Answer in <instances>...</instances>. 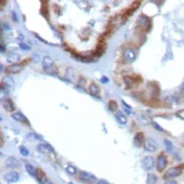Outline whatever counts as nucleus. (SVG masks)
Here are the masks:
<instances>
[{
  "label": "nucleus",
  "mask_w": 184,
  "mask_h": 184,
  "mask_svg": "<svg viewBox=\"0 0 184 184\" xmlns=\"http://www.w3.org/2000/svg\"><path fill=\"white\" fill-rule=\"evenodd\" d=\"M24 65L23 63H16V64H11L5 67V73L7 74H18L22 71Z\"/></svg>",
  "instance_id": "obj_5"
},
{
  "label": "nucleus",
  "mask_w": 184,
  "mask_h": 184,
  "mask_svg": "<svg viewBox=\"0 0 184 184\" xmlns=\"http://www.w3.org/2000/svg\"><path fill=\"white\" fill-rule=\"evenodd\" d=\"M164 145H165V147H166V151H168V153H171V151H173V149H174V145H173V143H171L169 140H167V139H165L164 140Z\"/></svg>",
  "instance_id": "obj_24"
},
{
  "label": "nucleus",
  "mask_w": 184,
  "mask_h": 184,
  "mask_svg": "<svg viewBox=\"0 0 184 184\" xmlns=\"http://www.w3.org/2000/svg\"><path fill=\"white\" fill-rule=\"evenodd\" d=\"M5 166L7 168H19L21 166L20 161L15 157H9L5 160Z\"/></svg>",
  "instance_id": "obj_6"
},
{
  "label": "nucleus",
  "mask_w": 184,
  "mask_h": 184,
  "mask_svg": "<svg viewBox=\"0 0 184 184\" xmlns=\"http://www.w3.org/2000/svg\"><path fill=\"white\" fill-rule=\"evenodd\" d=\"M107 105H109V109H111V111H113V112L117 111L118 105H117V103H116V101H114V100H111V101H109Z\"/></svg>",
  "instance_id": "obj_25"
},
{
  "label": "nucleus",
  "mask_w": 184,
  "mask_h": 184,
  "mask_svg": "<svg viewBox=\"0 0 184 184\" xmlns=\"http://www.w3.org/2000/svg\"><path fill=\"white\" fill-rule=\"evenodd\" d=\"M2 105L7 112H14V109H15V105L11 99H4L2 101Z\"/></svg>",
  "instance_id": "obj_14"
},
{
  "label": "nucleus",
  "mask_w": 184,
  "mask_h": 184,
  "mask_svg": "<svg viewBox=\"0 0 184 184\" xmlns=\"http://www.w3.org/2000/svg\"><path fill=\"white\" fill-rule=\"evenodd\" d=\"M182 174V167L181 166H174L171 167L166 171V173L164 174V178L165 179H173V178H177L179 177Z\"/></svg>",
  "instance_id": "obj_2"
},
{
  "label": "nucleus",
  "mask_w": 184,
  "mask_h": 184,
  "mask_svg": "<svg viewBox=\"0 0 184 184\" xmlns=\"http://www.w3.org/2000/svg\"><path fill=\"white\" fill-rule=\"evenodd\" d=\"M4 180L9 183H15L19 180V174L17 171H9L3 176Z\"/></svg>",
  "instance_id": "obj_9"
},
{
  "label": "nucleus",
  "mask_w": 184,
  "mask_h": 184,
  "mask_svg": "<svg viewBox=\"0 0 184 184\" xmlns=\"http://www.w3.org/2000/svg\"><path fill=\"white\" fill-rule=\"evenodd\" d=\"M177 117H179L180 119H183L184 120V109H181V111H178L177 114H176Z\"/></svg>",
  "instance_id": "obj_27"
},
{
  "label": "nucleus",
  "mask_w": 184,
  "mask_h": 184,
  "mask_svg": "<svg viewBox=\"0 0 184 184\" xmlns=\"http://www.w3.org/2000/svg\"><path fill=\"white\" fill-rule=\"evenodd\" d=\"M97 184H109V183H107V181H105V180H99V181L97 182Z\"/></svg>",
  "instance_id": "obj_32"
},
{
  "label": "nucleus",
  "mask_w": 184,
  "mask_h": 184,
  "mask_svg": "<svg viewBox=\"0 0 184 184\" xmlns=\"http://www.w3.org/2000/svg\"><path fill=\"white\" fill-rule=\"evenodd\" d=\"M13 19L17 21V17H16V14H14V13H13Z\"/></svg>",
  "instance_id": "obj_33"
},
{
  "label": "nucleus",
  "mask_w": 184,
  "mask_h": 184,
  "mask_svg": "<svg viewBox=\"0 0 184 184\" xmlns=\"http://www.w3.org/2000/svg\"><path fill=\"white\" fill-rule=\"evenodd\" d=\"M181 93H184V84L181 86Z\"/></svg>",
  "instance_id": "obj_34"
},
{
  "label": "nucleus",
  "mask_w": 184,
  "mask_h": 184,
  "mask_svg": "<svg viewBox=\"0 0 184 184\" xmlns=\"http://www.w3.org/2000/svg\"><path fill=\"white\" fill-rule=\"evenodd\" d=\"M37 149H38V151H40V153H43V154H47L49 151H52V153H54V149H52L50 145H47V144H39L37 146Z\"/></svg>",
  "instance_id": "obj_18"
},
{
  "label": "nucleus",
  "mask_w": 184,
  "mask_h": 184,
  "mask_svg": "<svg viewBox=\"0 0 184 184\" xmlns=\"http://www.w3.org/2000/svg\"><path fill=\"white\" fill-rule=\"evenodd\" d=\"M123 56H124V59L126 60L127 62H133V61H135L136 57H137V54H136L135 50L131 49V47H127V49L124 50Z\"/></svg>",
  "instance_id": "obj_8"
},
{
  "label": "nucleus",
  "mask_w": 184,
  "mask_h": 184,
  "mask_svg": "<svg viewBox=\"0 0 184 184\" xmlns=\"http://www.w3.org/2000/svg\"><path fill=\"white\" fill-rule=\"evenodd\" d=\"M164 184H177V182L173 179H167V180H165Z\"/></svg>",
  "instance_id": "obj_30"
},
{
  "label": "nucleus",
  "mask_w": 184,
  "mask_h": 184,
  "mask_svg": "<svg viewBox=\"0 0 184 184\" xmlns=\"http://www.w3.org/2000/svg\"><path fill=\"white\" fill-rule=\"evenodd\" d=\"M14 79L11 77L10 75H7L2 78V85L3 86H7V87H11L14 85Z\"/></svg>",
  "instance_id": "obj_16"
},
{
  "label": "nucleus",
  "mask_w": 184,
  "mask_h": 184,
  "mask_svg": "<svg viewBox=\"0 0 184 184\" xmlns=\"http://www.w3.org/2000/svg\"><path fill=\"white\" fill-rule=\"evenodd\" d=\"M144 135L142 133H137L134 138V144L136 147H141L142 145H144Z\"/></svg>",
  "instance_id": "obj_11"
},
{
  "label": "nucleus",
  "mask_w": 184,
  "mask_h": 184,
  "mask_svg": "<svg viewBox=\"0 0 184 184\" xmlns=\"http://www.w3.org/2000/svg\"><path fill=\"white\" fill-rule=\"evenodd\" d=\"M141 164H142V167H143L145 171H151V169H153L154 167H155L156 162H155V159H154L153 157L147 156V157L143 158Z\"/></svg>",
  "instance_id": "obj_4"
},
{
  "label": "nucleus",
  "mask_w": 184,
  "mask_h": 184,
  "mask_svg": "<svg viewBox=\"0 0 184 184\" xmlns=\"http://www.w3.org/2000/svg\"><path fill=\"white\" fill-rule=\"evenodd\" d=\"M158 178L155 174H149L146 178V184H157Z\"/></svg>",
  "instance_id": "obj_21"
},
{
  "label": "nucleus",
  "mask_w": 184,
  "mask_h": 184,
  "mask_svg": "<svg viewBox=\"0 0 184 184\" xmlns=\"http://www.w3.org/2000/svg\"><path fill=\"white\" fill-rule=\"evenodd\" d=\"M25 171L29 173L30 176H32V177H36L37 171H36L35 167H34L32 164H25Z\"/></svg>",
  "instance_id": "obj_22"
},
{
  "label": "nucleus",
  "mask_w": 184,
  "mask_h": 184,
  "mask_svg": "<svg viewBox=\"0 0 184 184\" xmlns=\"http://www.w3.org/2000/svg\"><path fill=\"white\" fill-rule=\"evenodd\" d=\"M65 169H67V173L69 174V175H71V176H75L76 174H77V171H78L77 167H75L74 165H67Z\"/></svg>",
  "instance_id": "obj_23"
},
{
  "label": "nucleus",
  "mask_w": 184,
  "mask_h": 184,
  "mask_svg": "<svg viewBox=\"0 0 184 184\" xmlns=\"http://www.w3.org/2000/svg\"><path fill=\"white\" fill-rule=\"evenodd\" d=\"M167 166V159L163 154H160L156 161V168L158 171H163Z\"/></svg>",
  "instance_id": "obj_3"
},
{
  "label": "nucleus",
  "mask_w": 184,
  "mask_h": 184,
  "mask_svg": "<svg viewBox=\"0 0 184 184\" xmlns=\"http://www.w3.org/2000/svg\"><path fill=\"white\" fill-rule=\"evenodd\" d=\"M20 60V56L18 54H15V53H10L7 55V61L9 63H12V64H16Z\"/></svg>",
  "instance_id": "obj_15"
},
{
  "label": "nucleus",
  "mask_w": 184,
  "mask_h": 184,
  "mask_svg": "<svg viewBox=\"0 0 184 184\" xmlns=\"http://www.w3.org/2000/svg\"><path fill=\"white\" fill-rule=\"evenodd\" d=\"M143 146H144V149L146 151H155L157 149V142L153 138H147Z\"/></svg>",
  "instance_id": "obj_7"
},
{
  "label": "nucleus",
  "mask_w": 184,
  "mask_h": 184,
  "mask_svg": "<svg viewBox=\"0 0 184 184\" xmlns=\"http://www.w3.org/2000/svg\"><path fill=\"white\" fill-rule=\"evenodd\" d=\"M89 93H91V95H93L94 97H99L100 89L96 83H91V85H89Z\"/></svg>",
  "instance_id": "obj_19"
},
{
  "label": "nucleus",
  "mask_w": 184,
  "mask_h": 184,
  "mask_svg": "<svg viewBox=\"0 0 184 184\" xmlns=\"http://www.w3.org/2000/svg\"><path fill=\"white\" fill-rule=\"evenodd\" d=\"M43 184H53V183H52V182L49 180V181H47V182H45V183H43Z\"/></svg>",
  "instance_id": "obj_35"
},
{
  "label": "nucleus",
  "mask_w": 184,
  "mask_h": 184,
  "mask_svg": "<svg viewBox=\"0 0 184 184\" xmlns=\"http://www.w3.org/2000/svg\"><path fill=\"white\" fill-rule=\"evenodd\" d=\"M138 23H139L142 27L149 29V25H151V20H149V18L146 17L145 15H142V16H140L139 19H138Z\"/></svg>",
  "instance_id": "obj_12"
},
{
  "label": "nucleus",
  "mask_w": 184,
  "mask_h": 184,
  "mask_svg": "<svg viewBox=\"0 0 184 184\" xmlns=\"http://www.w3.org/2000/svg\"><path fill=\"white\" fill-rule=\"evenodd\" d=\"M36 178L38 179V181H39L40 184H43L45 183V182L49 181V179H47V175H45V173L42 171V169H37V174H36Z\"/></svg>",
  "instance_id": "obj_13"
},
{
  "label": "nucleus",
  "mask_w": 184,
  "mask_h": 184,
  "mask_svg": "<svg viewBox=\"0 0 184 184\" xmlns=\"http://www.w3.org/2000/svg\"><path fill=\"white\" fill-rule=\"evenodd\" d=\"M42 67L45 71V73L51 74V75H56L58 73V69H56L54 61L50 56H45L42 59Z\"/></svg>",
  "instance_id": "obj_1"
},
{
  "label": "nucleus",
  "mask_w": 184,
  "mask_h": 184,
  "mask_svg": "<svg viewBox=\"0 0 184 184\" xmlns=\"http://www.w3.org/2000/svg\"><path fill=\"white\" fill-rule=\"evenodd\" d=\"M80 180L83 182H85V183H93V182L96 181V178L95 176L91 175V174L86 173V171H81L80 173Z\"/></svg>",
  "instance_id": "obj_10"
},
{
  "label": "nucleus",
  "mask_w": 184,
  "mask_h": 184,
  "mask_svg": "<svg viewBox=\"0 0 184 184\" xmlns=\"http://www.w3.org/2000/svg\"><path fill=\"white\" fill-rule=\"evenodd\" d=\"M19 47H20V49L24 50V51H29V50H30V47H29V45H27V44H25V43H22V42L20 43Z\"/></svg>",
  "instance_id": "obj_28"
},
{
  "label": "nucleus",
  "mask_w": 184,
  "mask_h": 184,
  "mask_svg": "<svg viewBox=\"0 0 184 184\" xmlns=\"http://www.w3.org/2000/svg\"><path fill=\"white\" fill-rule=\"evenodd\" d=\"M101 82H102V83H107V82H109V78H106V77H102Z\"/></svg>",
  "instance_id": "obj_31"
},
{
  "label": "nucleus",
  "mask_w": 184,
  "mask_h": 184,
  "mask_svg": "<svg viewBox=\"0 0 184 184\" xmlns=\"http://www.w3.org/2000/svg\"><path fill=\"white\" fill-rule=\"evenodd\" d=\"M12 118H13L14 120H16V121L24 122V123L29 124V121H27V119L24 117V115H22L21 113H14V114H12Z\"/></svg>",
  "instance_id": "obj_17"
},
{
  "label": "nucleus",
  "mask_w": 184,
  "mask_h": 184,
  "mask_svg": "<svg viewBox=\"0 0 184 184\" xmlns=\"http://www.w3.org/2000/svg\"><path fill=\"white\" fill-rule=\"evenodd\" d=\"M153 125H154V127H155L156 129H158V131H160V132H163V129H162V127L160 126L158 123H156V122H153Z\"/></svg>",
  "instance_id": "obj_29"
},
{
  "label": "nucleus",
  "mask_w": 184,
  "mask_h": 184,
  "mask_svg": "<svg viewBox=\"0 0 184 184\" xmlns=\"http://www.w3.org/2000/svg\"><path fill=\"white\" fill-rule=\"evenodd\" d=\"M116 119L118 120V122H119L120 124H125L127 121V118L125 117L124 114L121 113V112H117V113H116Z\"/></svg>",
  "instance_id": "obj_20"
},
{
  "label": "nucleus",
  "mask_w": 184,
  "mask_h": 184,
  "mask_svg": "<svg viewBox=\"0 0 184 184\" xmlns=\"http://www.w3.org/2000/svg\"><path fill=\"white\" fill-rule=\"evenodd\" d=\"M19 151H20V154H21L23 157H27V156H29V151H27V149L25 146H20L19 147Z\"/></svg>",
  "instance_id": "obj_26"
}]
</instances>
